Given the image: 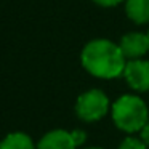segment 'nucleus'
<instances>
[{"label":"nucleus","mask_w":149,"mask_h":149,"mask_svg":"<svg viewBox=\"0 0 149 149\" xmlns=\"http://www.w3.org/2000/svg\"><path fill=\"white\" fill-rule=\"evenodd\" d=\"M80 63L90 75L111 80L123 75L127 59L119 43L109 39H93L82 48Z\"/></svg>","instance_id":"f257e3e1"},{"label":"nucleus","mask_w":149,"mask_h":149,"mask_svg":"<svg viewBox=\"0 0 149 149\" xmlns=\"http://www.w3.org/2000/svg\"><path fill=\"white\" fill-rule=\"evenodd\" d=\"M114 125L125 133H136L149 122V111L144 100L136 95H122L111 107Z\"/></svg>","instance_id":"f03ea898"},{"label":"nucleus","mask_w":149,"mask_h":149,"mask_svg":"<svg viewBox=\"0 0 149 149\" xmlns=\"http://www.w3.org/2000/svg\"><path fill=\"white\" fill-rule=\"evenodd\" d=\"M109 98L103 90L91 88L82 93L75 101V114L84 122H98L109 112Z\"/></svg>","instance_id":"7ed1b4c3"},{"label":"nucleus","mask_w":149,"mask_h":149,"mask_svg":"<svg viewBox=\"0 0 149 149\" xmlns=\"http://www.w3.org/2000/svg\"><path fill=\"white\" fill-rule=\"evenodd\" d=\"M123 79L132 90L138 93L149 91V61L146 59L127 61L123 69Z\"/></svg>","instance_id":"20e7f679"},{"label":"nucleus","mask_w":149,"mask_h":149,"mask_svg":"<svg viewBox=\"0 0 149 149\" xmlns=\"http://www.w3.org/2000/svg\"><path fill=\"white\" fill-rule=\"evenodd\" d=\"M119 47L122 50L127 61L132 59H143V56L149 52V37L148 32H128L122 36L119 42Z\"/></svg>","instance_id":"39448f33"},{"label":"nucleus","mask_w":149,"mask_h":149,"mask_svg":"<svg viewBox=\"0 0 149 149\" xmlns=\"http://www.w3.org/2000/svg\"><path fill=\"white\" fill-rule=\"evenodd\" d=\"M37 149H77V143L72 136V132L52 130L42 136Z\"/></svg>","instance_id":"423d86ee"},{"label":"nucleus","mask_w":149,"mask_h":149,"mask_svg":"<svg viewBox=\"0 0 149 149\" xmlns=\"http://www.w3.org/2000/svg\"><path fill=\"white\" fill-rule=\"evenodd\" d=\"M125 15L135 24H149V0H125Z\"/></svg>","instance_id":"0eeeda50"},{"label":"nucleus","mask_w":149,"mask_h":149,"mask_svg":"<svg viewBox=\"0 0 149 149\" xmlns=\"http://www.w3.org/2000/svg\"><path fill=\"white\" fill-rule=\"evenodd\" d=\"M0 149H36L29 135L23 132L10 133L0 143Z\"/></svg>","instance_id":"6e6552de"},{"label":"nucleus","mask_w":149,"mask_h":149,"mask_svg":"<svg viewBox=\"0 0 149 149\" xmlns=\"http://www.w3.org/2000/svg\"><path fill=\"white\" fill-rule=\"evenodd\" d=\"M119 149H148V146L144 144L141 138L136 136H127L122 143H120Z\"/></svg>","instance_id":"1a4fd4ad"},{"label":"nucleus","mask_w":149,"mask_h":149,"mask_svg":"<svg viewBox=\"0 0 149 149\" xmlns=\"http://www.w3.org/2000/svg\"><path fill=\"white\" fill-rule=\"evenodd\" d=\"M91 2L100 5V7H104V8H112L120 3H125V0H91Z\"/></svg>","instance_id":"9d476101"},{"label":"nucleus","mask_w":149,"mask_h":149,"mask_svg":"<svg viewBox=\"0 0 149 149\" xmlns=\"http://www.w3.org/2000/svg\"><path fill=\"white\" fill-rule=\"evenodd\" d=\"M139 138H141L143 141H144V144L149 148V122L141 128V132H139Z\"/></svg>","instance_id":"9b49d317"},{"label":"nucleus","mask_w":149,"mask_h":149,"mask_svg":"<svg viewBox=\"0 0 149 149\" xmlns=\"http://www.w3.org/2000/svg\"><path fill=\"white\" fill-rule=\"evenodd\" d=\"M72 136H74L77 146H80V144H84V143H85V133L82 132V130H74V132H72Z\"/></svg>","instance_id":"f8f14e48"},{"label":"nucleus","mask_w":149,"mask_h":149,"mask_svg":"<svg viewBox=\"0 0 149 149\" xmlns=\"http://www.w3.org/2000/svg\"><path fill=\"white\" fill-rule=\"evenodd\" d=\"M85 149H101V148H85Z\"/></svg>","instance_id":"ddd939ff"},{"label":"nucleus","mask_w":149,"mask_h":149,"mask_svg":"<svg viewBox=\"0 0 149 149\" xmlns=\"http://www.w3.org/2000/svg\"><path fill=\"white\" fill-rule=\"evenodd\" d=\"M148 37H149V31H148Z\"/></svg>","instance_id":"4468645a"}]
</instances>
